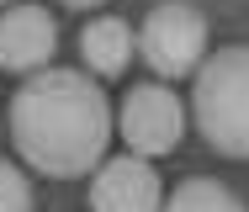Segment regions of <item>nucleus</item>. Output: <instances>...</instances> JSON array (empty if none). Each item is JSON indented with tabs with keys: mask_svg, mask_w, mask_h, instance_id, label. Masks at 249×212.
<instances>
[{
	"mask_svg": "<svg viewBox=\"0 0 249 212\" xmlns=\"http://www.w3.org/2000/svg\"><path fill=\"white\" fill-rule=\"evenodd\" d=\"M191 111L223 159H249V43H228L201 58Z\"/></svg>",
	"mask_w": 249,
	"mask_h": 212,
	"instance_id": "f03ea898",
	"label": "nucleus"
},
{
	"mask_svg": "<svg viewBox=\"0 0 249 212\" xmlns=\"http://www.w3.org/2000/svg\"><path fill=\"white\" fill-rule=\"evenodd\" d=\"M164 212H244V202L223 186V180H207V175H191L170 191Z\"/></svg>",
	"mask_w": 249,
	"mask_h": 212,
	"instance_id": "6e6552de",
	"label": "nucleus"
},
{
	"mask_svg": "<svg viewBox=\"0 0 249 212\" xmlns=\"http://www.w3.org/2000/svg\"><path fill=\"white\" fill-rule=\"evenodd\" d=\"M0 212H32V180L11 159H0Z\"/></svg>",
	"mask_w": 249,
	"mask_h": 212,
	"instance_id": "1a4fd4ad",
	"label": "nucleus"
},
{
	"mask_svg": "<svg viewBox=\"0 0 249 212\" xmlns=\"http://www.w3.org/2000/svg\"><path fill=\"white\" fill-rule=\"evenodd\" d=\"M180 133H186V111L175 101V90H164L159 80L127 90V101H122V143L133 154L159 159L180 143Z\"/></svg>",
	"mask_w": 249,
	"mask_h": 212,
	"instance_id": "20e7f679",
	"label": "nucleus"
},
{
	"mask_svg": "<svg viewBox=\"0 0 249 212\" xmlns=\"http://www.w3.org/2000/svg\"><path fill=\"white\" fill-rule=\"evenodd\" d=\"M80 53H85V64H90L96 80H117V74L133 64L138 37H133V27H127L122 16H90L85 32H80Z\"/></svg>",
	"mask_w": 249,
	"mask_h": 212,
	"instance_id": "0eeeda50",
	"label": "nucleus"
},
{
	"mask_svg": "<svg viewBox=\"0 0 249 212\" xmlns=\"http://www.w3.org/2000/svg\"><path fill=\"white\" fill-rule=\"evenodd\" d=\"M58 48V27L43 5H5L0 11V69L37 74Z\"/></svg>",
	"mask_w": 249,
	"mask_h": 212,
	"instance_id": "423d86ee",
	"label": "nucleus"
},
{
	"mask_svg": "<svg viewBox=\"0 0 249 212\" xmlns=\"http://www.w3.org/2000/svg\"><path fill=\"white\" fill-rule=\"evenodd\" d=\"M159 175L143 154L101 159L90 175V212H159Z\"/></svg>",
	"mask_w": 249,
	"mask_h": 212,
	"instance_id": "39448f33",
	"label": "nucleus"
},
{
	"mask_svg": "<svg viewBox=\"0 0 249 212\" xmlns=\"http://www.w3.org/2000/svg\"><path fill=\"white\" fill-rule=\"evenodd\" d=\"M138 53L164 80L196 74L201 58H207V16L191 0H159L143 16V27H138Z\"/></svg>",
	"mask_w": 249,
	"mask_h": 212,
	"instance_id": "7ed1b4c3",
	"label": "nucleus"
},
{
	"mask_svg": "<svg viewBox=\"0 0 249 212\" xmlns=\"http://www.w3.org/2000/svg\"><path fill=\"white\" fill-rule=\"evenodd\" d=\"M58 5H74L80 11V5H106V0H58Z\"/></svg>",
	"mask_w": 249,
	"mask_h": 212,
	"instance_id": "9d476101",
	"label": "nucleus"
},
{
	"mask_svg": "<svg viewBox=\"0 0 249 212\" xmlns=\"http://www.w3.org/2000/svg\"><path fill=\"white\" fill-rule=\"evenodd\" d=\"M0 5H11V0H0Z\"/></svg>",
	"mask_w": 249,
	"mask_h": 212,
	"instance_id": "9b49d317",
	"label": "nucleus"
},
{
	"mask_svg": "<svg viewBox=\"0 0 249 212\" xmlns=\"http://www.w3.org/2000/svg\"><path fill=\"white\" fill-rule=\"evenodd\" d=\"M11 143L37 175L53 180L90 175L111 143V106L96 74L37 69L11 96Z\"/></svg>",
	"mask_w": 249,
	"mask_h": 212,
	"instance_id": "f257e3e1",
	"label": "nucleus"
}]
</instances>
